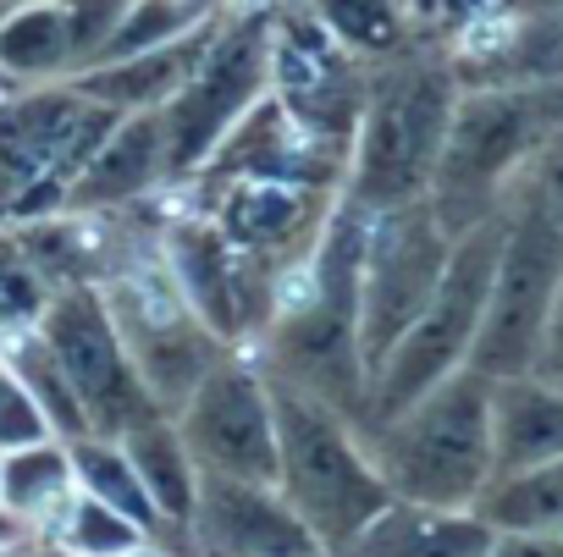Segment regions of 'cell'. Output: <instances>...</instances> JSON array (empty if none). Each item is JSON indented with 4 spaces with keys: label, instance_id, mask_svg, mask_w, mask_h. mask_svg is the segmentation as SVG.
I'll return each mask as SVG.
<instances>
[{
    "label": "cell",
    "instance_id": "cell-32",
    "mask_svg": "<svg viewBox=\"0 0 563 557\" xmlns=\"http://www.w3.org/2000/svg\"><path fill=\"white\" fill-rule=\"evenodd\" d=\"M45 436H56V431H51V420L40 414L34 392H29L7 365H0V453L29 447V442H45Z\"/></svg>",
    "mask_w": 563,
    "mask_h": 557
},
{
    "label": "cell",
    "instance_id": "cell-6",
    "mask_svg": "<svg viewBox=\"0 0 563 557\" xmlns=\"http://www.w3.org/2000/svg\"><path fill=\"white\" fill-rule=\"evenodd\" d=\"M503 226H508V210H497L453 237V254L442 265V282H437L431 304L415 315V326L376 365V376L365 387V414L354 425H382V420L404 414L437 381H448L453 370L470 365V348H475L481 315H486V293L497 276V254H503Z\"/></svg>",
    "mask_w": 563,
    "mask_h": 557
},
{
    "label": "cell",
    "instance_id": "cell-28",
    "mask_svg": "<svg viewBox=\"0 0 563 557\" xmlns=\"http://www.w3.org/2000/svg\"><path fill=\"white\" fill-rule=\"evenodd\" d=\"M40 535L56 541L67 557H122V552L155 541L144 524H133L128 513H117L111 502H100V497H89V491H73V497L62 502V513H56Z\"/></svg>",
    "mask_w": 563,
    "mask_h": 557
},
{
    "label": "cell",
    "instance_id": "cell-8",
    "mask_svg": "<svg viewBox=\"0 0 563 557\" xmlns=\"http://www.w3.org/2000/svg\"><path fill=\"white\" fill-rule=\"evenodd\" d=\"M508 226H503V254L486 293L481 337L470 348V370L486 381L530 376L541 354V332L552 315V299L563 288V226L525 193H508Z\"/></svg>",
    "mask_w": 563,
    "mask_h": 557
},
{
    "label": "cell",
    "instance_id": "cell-36",
    "mask_svg": "<svg viewBox=\"0 0 563 557\" xmlns=\"http://www.w3.org/2000/svg\"><path fill=\"white\" fill-rule=\"evenodd\" d=\"M23 541H34V530H29L23 519H12L7 508H0V552H12V546H23Z\"/></svg>",
    "mask_w": 563,
    "mask_h": 557
},
{
    "label": "cell",
    "instance_id": "cell-10",
    "mask_svg": "<svg viewBox=\"0 0 563 557\" xmlns=\"http://www.w3.org/2000/svg\"><path fill=\"white\" fill-rule=\"evenodd\" d=\"M100 293H106V310L117 321V337L122 348L133 354L144 387L161 398V409L172 414L194 387L199 376L221 359V343L216 332L188 310L177 276L166 270L161 248L155 254H133V259H117L106 276H100Z\"/></svg>",
    "mask_w": 563,
    "mask_h": 557
},
{
    "label": "cell",
    "instance_id": "cell-40",
    "mask_svg": "<svg viewBox=\"0 0 563 557\" xmlns=\"http://www.w3.org/2000/svg\"><path fill=\"white\" fill-rule=\"evenodd\" d=\"M0 94H7V89H0Z\"/></svg>",
    "mask_w": 563,
    "mask_h": 557
},
{
    "label": "cell",
    "instance_id": "cell-20",
    "mask_svg": "<svg viewBox=\"0 0 563 557\" xmlns=\"http://www.w3.org/2000/svg\"><path fill=\"white\" fill-rule=\"evenodd\" d=\"M547 458H563V381H547L536 370L492 381V480L536 469Z\"/></svg>",
    "mask_w": 563,
    "mask_h": 557
},
{
    "label": "cell",
    "instance_id": "cell-2",
    "mask_svg": "<svg viewBox=\"0 0 563 557\" xmlns=\"http://www.w3.org/2000/svg\"><path fill=\"white\" fill-rule=\"evenodd\" d=\"M459 94L464 83L453 73V56L420 51L415 40L382 56L365 78V111L354 127L343 199L365 210H398L426 199Z\"/></svg>",
    "mask_w": 563,
    "mask_h": 557
},
{
    "label": "cell",
    "instance_id": "cell-18",
    "mask_svg": "<svg viewBox=\"0 0 563 557\" xmlns=\"http://www.w3.org/2000/svg\"><path fill=\"white\" fill-rule=\"evenodd\" d=\"M166 133H161V111H128L117 116V127L106 133V144L89 155V166L73 177L67 210H128L139 199H150L155 188H166Z\"/></svg>",
    "mask_w": 563,
    "mask_h": 557
},
{
    "label": "cell",
    "instance_id": "cell-12",
    "mask_svg": "<svg viewBox=\"0 0 563 557\" xmlns=\"http://www.w3.org/2000/svg\"><path fill=\"white\" fill-rule=\"evenodd\" d=\"M40 337L56 354V365L67 370V381H73V392H78L95 436H128L144 420L166 414L161 398L144 387L133 354L122 348L100 282H67V288H56L51 304H45V315H40Z\"/></svg>",
    "mask_w": 563,
    "mask_h": 557
},
{
    "label": "cell",
    "instance_id": "cell-37",
    "mask_svg": "<svg viewBox=\"0 0 563 557\" xmlns=\"http://www.w3.org/2000/svg\"><path fill=\"white\" fill-rule=\"evenodd\" d=\"M122 557H172V552L155 546V541H144V546H133V552H122Z\"/></svg>",
    "mask_w": 563,
    "mask_h": 557
},
{
    "label": "cell",
    "instance_id": "cell-21",
    "mask_svg": "<svg viewBox=\"0 0 563 557\" xmlns=\"http://www.w3.org/2000/svg\"><path fill=\"white\" fill-rule=\"evenodd\" d=\"M492 524L475 508H415L393 502L343 557H481L492 546Z\"/></svg>",
    "mask_w": 563,
    "mask_h": 557
},
{
    "label": "cell",
    "instance_id": "cell-17",
    "mask_svg": "<svg viewBox=\"0 0 563 557\" xmlns=\"http://www.w3.org/2000/svg\"><path fill=\"white\" fill-rule=\"evenodd\" d=\"M343 171L349 160L327 144H316L282 100L265 89L243 116L238 127L216 144V155L199 166L194 182H227V177H276V182H305V188H321V193H343Z\"/></svg>",
    "mask_w": 563,
    "mask_h": 557
},
{
    "label": "cell",
    "instance_id": "cell-1",
    "mask_svg": "<svg viewBox=\"0 0 563 557\" xmlns=\"http://www.w3.org/2000/svg\"><path fill=\"white\" fill-rule=\"evenodd\" d=\"M371 210L343 199L321 221L316 243L276 270L271 326L254 343L265 376L288 381L349 420L365 414V354H360V259H365Z\"/></svg>",
    "mask_w": 563,
    "mask_h": 557
},
{
    "label": "cell",
    "instance_id": "cell-24",
    "mask_svg": "<svg viewBox=\"0 0 563 557\" xmlns=\"http://www.w3.org/2000/svg\"><path fill=\"white\" fill-rule=\"evenodd\" d=\"M73 491H78V475H73V453L62 436L0 453V508L12 519H23L34 535L62 513V502Z\"/></svg>",
    "mask_w": 563,
    "mask_h": 557
},
{
    "label": "cell",
    "instance_id": "cell-13",
    "mask_svg": "<svg viewBox=\"0 0 563 557\" xmlns=\"http://www.w3.org/2000/svg\"><path fill=\"white\" fill-rule=\"evenodd\" d=\"M172 425L199 475L276 486V409H271V376L254 359V348H221V359L199 376V387L172 409Z\"/></svg>",
    "mask_w": 563,
    "mask_h": 557
},
{
    "label": "cell",
    "instance_id": "cell-33",
    "mask_svg": "<svg viewBox=\"0 0 563 557\" xmlns=\"http://www.w3.org/2000/svg\"><path fill=\"white\" fill-rule=\"evenodd\" d=\"M514 193H525V199H536L558 226H563V122H558V133L536 149V160L525 166V177L514 182Z\"/></svg>",
    "mask_w": 563,
    "mask_h": 557
},
{
    "label": "cell",
    "instance_id": "cell-14",
    "mask_svg": "<svg viewBox=\"0 0 563 557\" xmlns=\"http://www.w3.org/2000/svg\"><path fill=\"white\" fill-rule=\"evenodd\" d=\"M161 259L177 276L188 310L216 332L221 348H254L271 326L276 265L232 248L205 210H188L161 232Z\"/></svg>",
    "mask_w": 563,
    "mask_h": 557
},
{
    "label": "cell",
    "instance_id": "cell-4",
    "mask_svg": "<svg viewBox=\"0 0 563 557\" xmlns=\"http://www.w3.org/2000/svg\"><path fill=\"white\" fill-rule=\"evenodd\" d=\"M393 502L415 508H475L492 486V381L481 370H453L420 403L382 425H360Z\"/></svg>",
    "mask_w": 563,
    "mask_h": 557
},
{
    "label": "cell",
    "instance_id": "cell-25",
    "mask_svg": "<svg viewBox=\"0 0 563 557\" xmlns=\"http://www.w3.org/2000/svg\"><path fill=\"white\" fill-rule=\"evenodd\" d=\"M0 365H7V370H12V376H18L29 392H34L40 414L51 420V431H56L62 442L89 436V414H84V403H78V392H73L67 370H62V365H56V354L45 348L40 326L0 332Z\"/></svg>",
    "mask_w": 563,
    "mask_h": 557
},
{
    "label": "cell",
    "instance_id": "cell-5",
    "mask_svg": "<svg viewBox=\"0 0 563 557\" xmlns=\"http://www.w3.org/2000/svg\"><path fill=\"white\" fill-rule=\"evenodd\" d=\"M563 122V78L558 83H503V89H464L431 171V210L459 237L475 221L497 215L536 160V149Z\"/></svg>",
    "mask_w": 563,
    "mask_h": 557
},
{
    "label": "cell",
    "instance_id": "cell-29",
    "mask_svg": "<svg viewBox=\"0 0 563 557\" xmlns=\"http://www.w3.org/2000/svg\"><path fill=\"white\" fill-rule=\"evenodd\" d=\"M305 7L360 62H382V56L409 45V7L404 0H305Z\"/></svg>",
    "mask_w": 563,
    "mask_h": 557
},
{
    "label": "cell",
    "instance_id": "cell-19",
    "mask_svg": "<svg viewBox=\"0 0 563 557\" xmlns=\"http://www.w3.org/2000/svg\"><path fill=\"white\" fill-rule=\"evenodd\" d=\"M221 18H227V7H221L216 18H205L199 29H188V34L155 45V51L84 67V73H73V89L89 94V100H100V105H111V111H122V116H128V111H161V105L188 83V73L199 67V56L210 51Z\"/></svg>",
    "mask_w": 563,
    "mask_h": 557
},
{
    "label": "cell",
    "instance_id": "cell-38",
    "mask_svg": "<svg viewBox=\"0 0 563 557\" xmlns=\"http://www.w3.org/2000/svg\"><path fill=\"white\" fill-rule=\"evenodd\" d=\"M7 12H12V0H0V18H7Z\"/></svg>",
    "mask_w": 563,
    "mask_h": 557
},
{
    "label": "cell",
    "instance_id": "cell-23",
    "mask_svg": "<svg viewBox=\"0 0 563 557\" xmlns=\"http://www.w3.org/2000/svg\"><path fill=\"white\" fill-rule=\"evenodd\" d=\"M0 78L12 89L73 78V45H67L62 0H18V7L0 18Z\"/></svg>",
    "mask_w": 563,
    "mask_h": 557
},
{
    "label": "cell",
    "instance_id": "cell-3",
    "mask_svg": "<svg viewBox=\"0 0 563 557\" xmlns=\"http://www.w3.org/2000/svg\"><path fill=\"white\" fill-rule=\"evenodd\" d=\"M271 409H276V491L316 530L327 557H343L393 508V491L360 425L343 409L276 376H271Z\"/></svg>",
    "mask_w": 563,
    "mask_h": 557
},
{
    "label": "cell",
    "instance_id": "cell-31",
    "mask_svg": "<svg viewBox=\"0 0 563 557\" xmlns=\"http://www.w3.org/2000/svg\"><path fill=\"white\" fill-rule=\"evenodd\" d=\"M122 12H128V0H62L67 45H73V73H84V67L100 62V51L111 45Z\"/></svg>",
    "mask_w": 563,
    "mask_h": 557
},
{
    "label": "cell",
    "instance_id": "cell-7",
    "mask_svg": "<svg viewBox=\"0 0 563 557\" xmlns=\"http://www.w3.org/2000/svg\"><path fill=\"white\" fill-rule=\"evenodd\" d=\"M122 111L62 83H23L0 94V226L67 210L73 177L106 144Z\"/></svg>",
    "mask_w": 563,
    "mask_h": 557
},
{
    "label": "cell",
    "instance_id": "cell-35",
    "mask_svg": "<svg viewBox=\"0 0 563 557\" xmlns=\"http://www.w3.org/2000/svg\"><path fill=\"white\" fill-rule=\"evenodd\" d=\"M536 376H547V381H563V288H558V299H552V315H547V332H541Z\"/></svg>",
    "mask_w": 563,
    "mask_h": 557
},
{
    "label": "cell",
    "instance_id": "cell-39",
    "mask_svg": "<svg viewBox=\"0 0 563 557\" xmlns=\"http://www.w3.org/2000/svg\"><path fill=\"white\" fill-rule=\"evenodd\" d=\"M12 7H18V0H12Z\"/></svg>",
    "mask_w": 563,
    "mask_h": 557
},
{
    "label": "cell",
    "instance_id": "cell-16",
    "mask_svg": "<svg viewBox=\"0 0 563 557\" xmlns=\"http://www.w3.org/2000/svg\"><path fill=\"white\" fill-rule=\"evenodd\" d=\"M338 193H321V188H305V182H276V177H227V182H210V199L199 204L221 237L265 265H288L299 259L321 221L332 215Z\"/></svg>",
    "mask_w": 563,
    "mask_h": 557
},
{
    "label": "cell",
    "instance_id": "cell-34",
    "mask_svg": "<svg viewBox=\"0 0 563 557\" xmlns=\"http://www.w3.org/2000/svg\"><path fill=\"white\" fill-rule=\"evenodd\" d=\"M481 557H563V535H541V530H497L492 546Z\"/></svg>",
    "mask_w": 563,
    "mask_h": 557
},
{
    "label": "cell",
    "instance_id": "cell-15",
    "mask_svg": "<svg viewBox=\"0 0 563 557\" xmlns=\"http://www.w3.org/2000/svg\"><path fill=\"white\" fill-rule=\"evenodd\" d=\"M188 546L199 557H327L316 530L271 480L199 475Z\"/></svg>",
    "mask_w": 563,
    "mask_h": 557
},
{
    "label": "cell",
    "instance_id": "cell-22",
    "mask_svg": "<svg viewBox=\"0 0 563 557\" xmlns=\"http://www.w3.org/2000/svg\"><path fill=\"white\" fill-rule=\"evenodd\" d=\"M117 442L128 447V458H133L155 513H161V530L188 541V519H194V497H199V464L188 458L172 414H155V420H144L139 431H128Z\"/></svg>",
    "mask_w": 563,
    "mask_h": 557
},
{
    "label": "cell",
    "instance_id": "cell-30",
    "mask_svg": "<svg viewBox=\"0 0 563 557\" xmlns=\"http://www.w3.org/2000/svg\"><path fill=\"white\" fill-rule=\"evenodd\" d=\"M51 293H56V282L34 265V254L18 243V232L0 226V332L40 326Z\"/></svg>",
    "mask_w": 563,
    "mask_h": 557
},
{
    "label": "cell",
    "instance_id": "cell-9",
    "mask_svg": "<svg viewBox=\"0 0 563 557\" xmlns=\"http://www.w3.org/2000/svg\"><path fill=\"white\" fill-rule=\"evenodd\" d=\"M271 89V12L227 7L210 51L188 73V83L161 105L166 133V177L194 182L216 144L238 127V116Z\"/></svg>",
    "mask_w": 563,
    "mask_h": 557
},
{
    "label": "cell",
    "instance_id": "cell-27",
    "mask_svg": "<svg viewBox=\"0 0 563 557\" xmlns=\"http://www.w3.org/2000/svg\"><path fill=\"white\" fill-rule=\"evenodd\" d=\"M67 453H73L78 491L111 502L117 513H128L133 524H144L155 541L166 535V530H161V513H155V502H150V491H144V480H139V469H133V458H128V447H122L117 436H95V431H89V436H73Z\"/></svg>",
    "mask_w": 563,
    "mask_h": 557
},
{
    "label": "cell",
    "instance_id": "cell-26",
    "mask_svg": "<svg viewBox=\"0 0 563 557\" xmlns=\"http://www.w3.org/2000/svg\"><path fill=\"white\" fill-rule=\"evenodd\" d=\"M475 513L492 530H541L563 535V458H547L536 469L503 475L475 497Z\"/></svg>",
    "mask_w": 563,
    "mask_h": 557
},
{
    "label": "cell",
    "instance_id": "cell-11",
    "mask_svg": "<svg viewBox=\"0 0 563 557\" xmlns=\"http://www.w3.org/2000/svg\"><path fill=\"white\" fill-rule=\"evenodd\" d=\"M453 254V232L437 221L431 199L371 210L365 259H360V354L365 376L393 354V343L415 326V315L431 304L442 265Z\"/></svg>",
    "mask_w": 563,
    "mask_h": 557
}]
</instances>
